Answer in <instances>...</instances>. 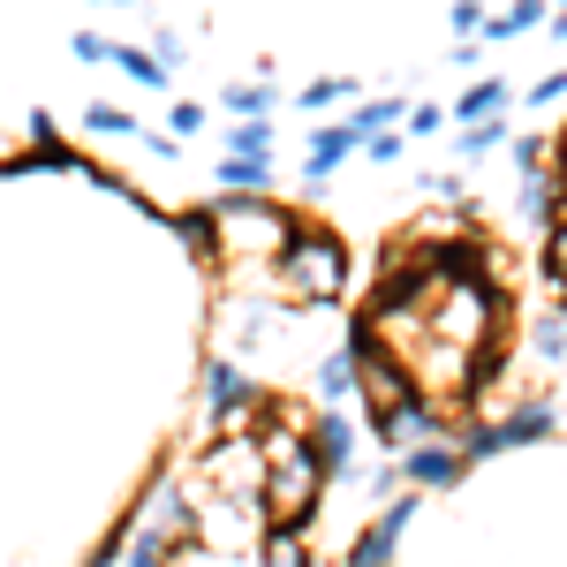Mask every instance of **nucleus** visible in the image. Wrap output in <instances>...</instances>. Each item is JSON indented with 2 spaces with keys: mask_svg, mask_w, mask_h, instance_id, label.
<instances>
[{
  "mask_svg": "<svg viewBox=\"0 0 567 567\" xmlns=\"http://www.w3.org/2000/svg\"><path fill=\"white\" fill-rule=\"evenodd\" d=\"M567 349V326L560 318H545V326H537V355H560Z\"/></svg>",
  "mask_w": 567,
  "mask_h": 567,
  "instance_id": "nucleus-32",
  "label": "nucleus"
},
{
  "mask_svg": "<svg viewBox=\"0 0 567 567\" xmlns=\"http://www.w3.org/2000/svg\"><path fill=\"white\" fill-rule=\"evenodd\" d=\"M416 265H424L439 288H446V280H477L484 250H477V243H439V250H416Z\"/></svg>",
  "mask_w": 567,
  "mask_h": 567,
  "instance_id": "nucleus-10",
  "label": "nucleus"
},
{
  "mask_svg": "<svg viewBox=\"0 0 567 567\" xmlns=\"http://www.w3.org/2000/svg\"><path fill=\"white\" fill-rule=\"evenodd\" d=\"M122 8H130V0H122Z\"/></svg>",
  "mask_w": 567,
  "mask_h": 567,
  "instance_id": "nucleus-37",
  "label": "nucleus"
},
{
  "mask_svg": "<svg viewBox=\"0 0 567 567\" xmlns=\"http://www.w3.org/2000/svg\"><path fill=\"white\" fill-rule=\"evenodd\" d=\"M545 23V0H515V8H499L492 23H484V45H499V39H523V31H537Z\"/></svg>",
  "mask_w": 567,
  "mask_h": 567,
  "instance_id": "nucleus-14",
  "label": "nucleus"
},
{
  "mask_svg": "<svg viewBox=\"0 0 567 567\" xmlns=\"http://www.w3.org/2000/svg\"><path fill=\"white\" fill-rule=\"evenodd\" d=\"M499 144H507V122H499V114H492V122H470V130H462V159H484V152H499Z\"/></svg>",
  "mask_w": 567,
  "mask_h": 567,
  "instance_id": "nucleus-21",
  "label": "nucleus"
},
{
  "mask_svg": "<svg viewBox=\"0 0 567 567\" xmlns=\"http://www.w3.org/2000/svg\"><path fill=\"white\" fill-rule=\"evenodd\" d=\"M265 144H272L265 122H235V130H227V152H265Z\"/></svg>",
  "mask_w": 567,
  "mask_h": 567,
  "instance_id": "nucleus-26",
  "label": "nucleus"
},
{
  "mask_svg": "<svg viewBox=\"0 0 567 567\" xmlns=\"http://www.w3.org/2000/svg\"><path fill=\"white\" fill-rule=\"evenodd\" d=\"M265 567H310V553H303V537L296 529H265Z\"/></svg>",
  "mask_w": 567,
  "mask_h": 567,
  "instance_id": "nucleus-20",
  "label": "nucleus"
},
{
  "mask_svg": "<svg viewBox=\"0 0 567 567\" xmlns=\"http://www.w3.org/2000/svg\"><path fill=\"white\" fill-rule=\"evenodd\" d=\"M553 99H567V76H537L529 84V106H553Z\"/></svg>",
  "mask_w": 567,
  "mask_h": 567,
  "instance_id": "nucleus-33",
  "label": "nucleus"
},
{
  "mask_svg": "<svg viewBox=\"0 0 567 567\" xmlns=\"http://www.w3.org/2000/svg\"><path fill=\"white\" fill-rule=\"evenodd\" d=\"M213 182L219 189H265V182H272V159H265V152H227L213 167Z\"/></svg>",
  "mask_w": 567,
  "mask_h": 567,
  "instance_id": "nucleus-12",
  "label": "nucleus"
},
{
  "mask_svg": "<svg viewBox=\"0 0 567 567\" xmlns=\"http://www.w3.org/2000/svg\"><path fill=\"white\" fill-rule=\"evenodd\" d=\"M318 393H326V401H355V393H363V379H355V341L318 363Z\"/></svg>",
  "mask_w": 567,
  "mask_h": 567,
  "instance_id": "nucleus-13",
  "label": "nucleus"
},
{
  "mask_svg": "<svg viewBox=\"0 0 567 567\" xmlns=\"http://www.w3.org/2000/svg\"><path fill=\"white\" fill-rule=\"evenodd\" d=\"M272 272H280V288L296 296V303H341L349 296V243L333 235V227H296L288 235V250L272 258Z\"/></svg>",
  "mask_w": 567,
  "mask_h": 567,
  "instance_id": "nucleus-2",
  "label": "nucleus"
},
{
  "mask_svg": "<svg viewBox=\"0 0 567 567\" xmlns=\"http://www.w3.org/2000/svg\"><path fill=\"white\" fill-rule=\"evenodd\" d=\"M144 529H152V537H167V545H189V537H197V515H189V499H182L175 484H167V492H152V507H144Z\"/></svg>",
  "mask_w": 567,
  "mask_h": 567,
  "instance_id": "nucleus-9",
  "label": "nucleus"
},
{
  "mask_svg": "<svg viewBox=\"0 0 567 567\" xmlns=\"http://www.w3.org/2000/svg\"><path fill=\"white\" fill-rule=\"evenodd\" d=\"M363 159H379V167H386V159H401V136H393V130L363 136Z\"/></svg>",
  "mask_w": 567,
  "mask_h": 567,
  "instance_id": "nucleus-30",
  "label": "nucleus"
},
{
  "mask_svg": "<svg viewBox=\"0 0 567 567\" xmlns=\"http://www.w3.org/2000/svg\"><path fill=\"white\" fill-rule=\"evenodd\" d=\"M69 53H76V61H114V45L99 39V31H76V39H69Z\"/></svg>",
  "mask_w": 567,
  "mask_h": 567,
  "instance_id": "nucleus-29",
  "label": "nucleus"
},
{
  "mask_svg": "<svg viewBox=\"0 0 567 567\" xmlns=\"http://www.w3.org/2000/svg\"><path fill=\"white\" fill-rule=\"evenodd\" d=\"M205 409H213L219 424H243V416L258 409V386H250L235 363H219V355H213V363H205Z\"/></svg>",
  "mask_w": 567,
  "mask_h": 567,
  "instance_id": "nucleus-5",
  "label": "nucleus"
},
{
  "mask_svg": "<svg viewBox=\"0 0 567 567\" xmlns=\"http://www.w3.org/2000/svg\"><path fill=\"white\" fill-rule=\"evenodd\" d=\"M560 175H567V130H560Z\"/></svg>",
  "mask_w": 567,
  "mask_h": 567,
  "instance_id": "nucleus-36",
  "label": "nucleus"
},
{
  "mask_svg": "<svg viewBox=\"0 0 567 567\" xmlns=\"http://www.w3.org/2000/svg\"><path fill=\"white\" fill-rule=\"evenodd\" d=\"M432 432H439V416L416 401V393L393 401V409H379V439H386V446H416V439H432Z\"/></svg>",
  "mask_w": 567,
  "mask_h": 567,
  "instance_id": "nucleus-8",
  "label": "nucleus"
},
{
  "mask_svg": "<svg viewBox=\"0 0 567 567\" xmlns=\"http://www.w3.org/2000/svg\"><path fill=\"white\" fill-rule=\"evenodd\" d=\"M553 424H560V416H553L545 401H523V409L507 416V446H523V439H553Z\"/></svg>",
  "mask_w": 567,
  "mask_h": 567,
  "instance_id": "nucleus-18",
  "label": "nucleus"
},
{
  "mask_svg": "<svg viewBox=\"0 0 567 567\" xmlns=\"http://www.w3.org/2000/svg\"><path fill=\"white\" fill-rule=\"evenodd\" d=\"M205 130V106H175V136H197Z\"/></svg>",
  "mask_w": 567,
  "mask_h": 567,
  "instance_id": "nucleus-34",
  "label": "nucleus"
},
{
  "mask_svg": "<svg viewBox=\"0 0 567 567\" xmlns=\"http://www.w3.org/2000/svg\"><path fill=\"white\" fill-rule=\"evenodd\" d=\"M545 272H553V280H567V205L553 213V227H545Z\"/></svg>",
  "mask_w": 567,
  "mask_h": 567,
  "instance_id": "nucleus-23",
  "label": "nucleus"
},
{
  "mask_svg": "<svg viewBox=\"0 0 567 567\" xmlns=\"http://www.w3.org/2000/svg\"><path fill=\"white\" fill-rule=\"evenodd\" d=\"M114 69H122V76H136L144 91L167 84V61H159V53H144V45H114Z\"/></svg>",
  "mask_w": 567,
  "mask_h": 567,
  "instance_id": "nucleus-17",
  "label": "nucleus"
},
{
  "mask_svg": "<svg viewBox=\"0 0 567 567\" xmlns=\"http://www.w3.org/2000/svg\"><path fill=\"white\" fill-rule=\"evenodd\" d=\"M167 553H175L167 537H152V529H136V545H130V567H159Z\"/></svg>",
  "mask_w": 567,
  "mask_h": 567,
  "instance_id": "nucleus-25",
  "label": "nucleus"
},
{
  "mask_svg": "<svg viewBox=\"0 0 567 567\" xmlns=\"http://www.w3.org/2000/svg\"><path fill=\"white\" fill-rule=\"evenodd\" d=\"M446 23H454L462 39H484V23H492V16H484L477 0H454V16H446Z\"/></svg>",
  "mask_w": 567,
  "mask_h": 567,
  "instance_id": "nucleus-27",
  "label": "nucleus"
},
{
  "mask_svg": "<svg viewBox=\"0 0 567 567\" xmlns=\"http://www.w3.org/2000/svg\"><path fill=\"white\" fill-rule=\"evenodd\" d=\"M409 523H416V499H393L386 515H379V523H371V529H363V537L349 545V560H341V567H386V560H393V545H401V529H409Z\"/></svg>",
  "mask_w": 567,
  "mask_h": 567,
  "instance_id": "nucleus-4",
  "label": "nucleus"
},
{
  "mask_svg": "<svg viewBox=\"0 0 567 567\" xmlns=\"http://www.w3.org/2000/svg\"><path fill=\"white\" fill-rule=\"evenodd\" d=\"M363 152V136H355V122H333V130L310 136V159H303V182H333L341 175V159H355Z\"/></svg>",
  "mask_w": 567,
  "mask_h": 567,
  "instance_id": "nucleus-7",
  "label": "nucleus"
},
{
  "mask_svg": "<svg viewBox=\"0 0 567 567\" xmlns=\"http://www.w3.org/2000/svg\"><path fill=\"white\" fill-rule=\"evenodd\" d=\"M454 114H439V106H409V136H432V130H446Z\"/></svg>",
  "mask_w": 567,
  "mask_h": 567,
  "instance_id": "nucleus-31",
  "label": "nucleus"
},
{
  "mask_svg": "<svg viewBox=\"0 0 567 567\" xmlns=\"http://www.w3.org/2000/svg\"><path fill=\"white\" fill-rule=\"evenodd\" d=\"M553 39H567V8H560V16H553Z\"/></svg>",
  "mask_w": 567,
  "mask_h": 567,
  "instance_id": "nucleus-35",
  "label": "nucleus"
},
{
  "mask_svg": "<svg viewBox=\"0 0 567 567\" xmlns=\"http://www.w3.org/2000/svg\"><path fill=\"white\" fill-rule=\"evenodd\" d=\"M560 8H567V0H560Z\"/></svg>",
  "mask_w": 567,
  "mask_h": 567,
  "instance_id": "nucleus-38",
  "label": "nucleus"
},
{
  "mask_svg": "<svg viewBox=\"0 0 567 567\" xmlns=\"http://www.w3.org/2000/svg\"><path fill=\"white\" fill-rule=\"evenodd\" d=\"M462 470H470V454H462V446H439V439L401 446V477L424 484V492H439V484H462Z\"/></svg>",
  "mask_w": 567,
  "mask_h": 567,
  "instance_id": "nucleus-3",
  "label": "nucleus"
},
{
  "mask_svg": "<svg viewBox=\"0 0 567 567\" xmlns=\"http://www.w3.org/2000/svg\"><path fill=\"white\" fill-rule=\"evenodd\" d=\"M341 99H355V84H341V76H318V84H303V114H326V106H341Z\"/></svg>",
  "mask_w": 567,
  "mask_h": 567,
  "instance_id": "nucleus-22",
  "label": "nucleus"
},
{
  "mask_svg": "<svg viewBox=\"0 0 567 567\" xmlns=\"http://www.w3.org/2000/svg\"><path fill=\"white\" fill-rule=\"evenodd\" d=\"M492 114H507V84L499 76H477V84L454 99V122L470 130V122H492Z\"/></svg>",
  "mask_w": 567,
  "mask_h": 567,
  "instance_id": "nucleus-11",
  "label": "nucleus"
},
{
  "mask_svg": "<svg viewBox=\"0 0 567 567\" xmlns=\"http://www.w3.org/2000/svg\"><path fill=\"white\" fill-rule=\"evenodd\" d=\"M152 53H159V61H167V76H175L182 61H189V45H182L175 31H152Z\"/></svg>",
  "mask_w": 567,
  "mask_h": 567,
  "instance_id": "nucleus-28",
  "label": "nucleus"
},
{
  "mask_svg": "<svg viewBox=\"0 0 567 567\" xmlns=\"http://www.w3.org/2000/svg\"><path fill=\"white\" fill-rule=\"evenodd\" d=\"M560 288H567V280H560Z\"/></svg>",
  "mask_w": 567,
  "mask_h": 567,
  "instance_id": "nucleus-39",
  "label": "nucleus"
},
{
  "mask_svg": "<svg viewBox=\"0 0 567 567\" xmlns=\"http://www.w3.org/2000/svg\"><path fill=\"white\" fill-rule=\"evenodd\" d=\"M258 446H265V515L280 529H303L318 515V492H326V462H318L310 432H280L272 424Z\"/></svg>",
  "mask_w": 567,
  "mask_h": 567,
  "instance_id": "nucleus-1",
  "label": "nucleus"
},
{
  "mask_svg": "<svg viewBox=\"0 0 567 567\" xmlns=\"http://www.w3.org/2000/svg\"><path fill=\"white\" fill-rule=\"evenodd\" d=\"M167 227L189 243V258H219V213H175Z\"/></svg>",
  "mask_w": 567,
  "mask_h": 567,
  "instance_id": "nucleus-15",
  "label": "nucleus"
},
{
  "mask_svg": "<svg viewBox=\"0 0 567 567\" xmlns=\"http://www.w3.org/2000/svg\"><path fill=\"white\" fill-rule=\"evenodd\" d=\"M84 130H91V136H136V122L122 114V106H91V114H84Z\"/></svg>",
  "mask_w": 567,
  "mask_h": 567,
  "instance_id": "nucleus-24",
  "label": "nucleus"
},
{
  "mask_svg": "<svg viewBox=\"0 0 567 567\" xmlns=\"http://www.w3.org/2000/svg\"><path fill=\"white\" fill-rule=\"evenodd\" d=\"M310 446H318L326 477H349V470H355V446H363V439H355V424L341 416V409H326V416L310 424Z\"/></svg>",
  "mask_w": 567,
  "mask_h": 567,
  "instance_id": "nucleus-6",
  "label": "nucleus"
},
{
  "mask_svg": "<svg viewBox=\"0 0 567 567\" xmlns=\"http://www.w3.org/2000/svg\"><path fill=\"white\" fill-rule=\"evenodd\" d=\"M219 99H227V114H235V122H265V114L280 106V91H272V84H227Z\"/></svg>",
  "mask_w": 567,
  "mask_h": 567,
  "instance_id": "nucleus-16",
  "label": "nucleus"
},
{
  "mask_svg": "<svg viewBox=\"0 0 567 567\" xmlns=\"http://www.w3.org/2000/svg\"><path fill=\"white\" fill-rule=\"evenodd\" d=\"M409 114V99H371V106H355L349 122H355V136H379V130H393Z\"/></svg>",
  "mask_w": 567,
  "mask_h": 567,
  "instance_id": "nucleus-19",
  "label": "nucleus"
}]
</instances>
